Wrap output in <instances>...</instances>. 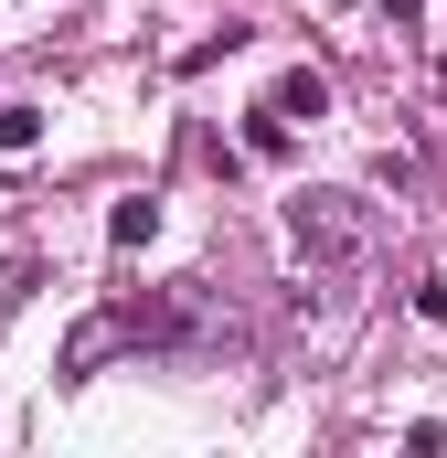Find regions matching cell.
<instances>
[{
	"label": "cell",
	"instance_id": "8992f818",
	"mask_svg": "<svg viewBox=\"0 0 447 458\" xmlns=\"http://www.w3.org/2000/svg\"><path fill=\"white\" fill-rule=\"evenodd\" d=\"M32 139H43V107H0V160H21Z\"/></svg>",
	"mask_w": 447,
	"mask_h": 458
},
{
	"label": "cell",
	"instance_id": "3957f363",
	"mask_svg": "<svg viewBox=\"0 0 447 458\" xmlns=\"http://www.w3.org/2000/svg\"><path fill=\"white\" fill-rule=\"evenodd\" d=\"M266 107L288 117V128H299V117H309V128H320V117H331V75H320V64H288V75H277V97H266Z\"/></svg>",
	"mask_w": 447,
	"mask_h": 458
},
{
	"label": "cell",
	"instance_id": "5b68a950",
	"mask_svg": "<svg viewBox=\"0 0 447 458\" xmlns=\"http://www.w3.org/2000/svg\"><path fill=\"white\" fill-rule=\"evenodd\" d=\"M107 234H117V245H149V234H160V203H149V192H139V203H117Z\"/></svg>",
	"mask_w": 447,
	"mask_h": 458
},
{
	"label": "cell",
	"instance_id": "277c9868",
	"mask_svg": "<svg viewBox=\"0 0 447 458\" xmlns=\"http://www.w3.org/2000/svg\"><path fill=\"white\" fill-rule=\"evenodd\" d=\"M245 149H256V160H288V149H299V128H288L277 107H256V117H245Z\"/></svg>",
	"mask_w": 447,
	"mask_h": 458
},
{
	"label": "cell",
	"instance_id": "6da1fadb",
	"mask_svg": "<svg viewBox=\"0 0 447 458\" xmlns=\"http://www.w3.org/2000/svg\"><path fill=\"white\" fill-rule=\"evenodd\" d=\"M288 245H299L309 267L351 277V267H373V245H384V203H373V192H341V182H309V192L288 203Z\"/></svg>",
	"mask_w": 447,
	"mask_h": 458
},
{
	"label": "cell",
	"instance_id": "52a82bcc",
	"mask_svg": "<svg viewBox=\"0 0 447 458\" xmlns=\"http://www.w3.org/2000/svg\"><path fill=\"white\" fill-rule=\"evenodd\" d=\"M416 320H437V331H447V277H437V267L416 277Z\"/></svg>",
	"mask_w": 447,
	"mask_h": 458
},
{
	"label": "cell",
	"instance_id": "7a4b0ae2",
	"mask_svg": "<svg viewBox=\"0 0 447 458\" xmlns=\"http://www.w3.org/2000/svg\"><path fill=\"white\" fill-rule=\"evenodd\" d=\"M117 352H128V320L97 310V320H75V331H64V373H97V362H117Z\"/></svg>",
	"mask_w": 447,
	"mask_h": 458
},
{
	"label": "cell",
	"instance_id": "ba28073f",
	"mask_svg": "<svg viewBox=\"0 0 447 458\" xmlns=\"http://www.w3.org/2000/svg\"><path fill=\"white\" fill-rule=\"evenodd\" d=\"M416 11H426V0H384V21H416Z\"/></svg>",
	"mask_w": 447,
	"mask_h": 458
}]
</instances>
